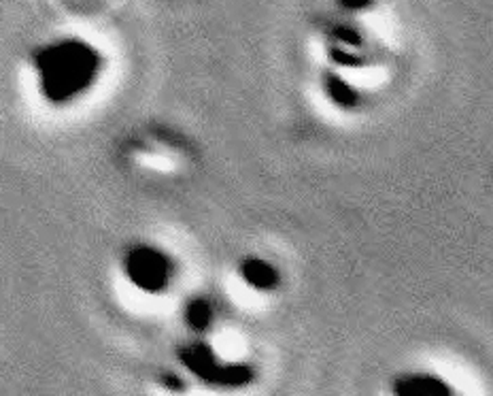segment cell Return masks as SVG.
<instances>
[{"instance_id": "1", "label": "cell", "mask_w": 493, "mask_h": 396, "mask_svg": "<svg viewBox=\"0 0 493 396\" xmlns=\"http://www.w3.org/2000/svg\"><path fill=\"white\" fill-rule=\"evenodd\" d=\"M41 94L51 105H66L86 94L100 69L98 53L81 41L47 45L34 60Z\"/></svg>"}, {"instance_id": "2", "label": "cell", "mask_w": 493, "mask_h": 396, "mask_svg": "<svg viewBox=\"0 0 493 396\" xmlns=\"http://www.w3.org/2000/svg\"><path fill=\"white\" fill-rule=\"evenodd\" d=\"M132 284L145 292H160L168 281V264L153 250L132 251L126 262Z\"/></svg>"}, {"instance_id": "3", "label": "cell", "mask_w": 493, "mask_h": 396, "mask_svg": "<svg viewBox=\"0 0 493 396\" xmlns=\"http://www.w3.org/2000/svg\"><path fill=\"white\" fill-rule=\"evenodd\" d=\"M251 269H254V273H246V281H249L251 286H256V288H273L274 275H273V271H270L268 267H262V264H260V269H256V267H251Z\"/></svg>"}, {"instance_id": "4", "label": "cell", "mask_w": 493, "mask_h": 396, "mask_svg": "<svg viewBox=\"0 0 493 396\" xmlns=\"http://www.w3.org/2000/svg\"><path fill=\"white\" fill-rule=\"evenodd\" d=\"M402 394L405 396H447V392H444L441 383H425V382H421V383H414V388H413V392H406V390H402Z\"/></svg>"}]
</instances>
